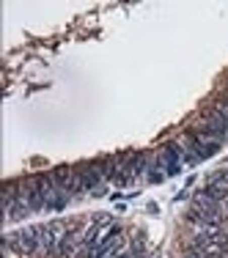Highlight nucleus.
<instances>
[{
  "label": "nucleus",
  "instance_id": "obj_3",
  "mask_svg": "<svg viewBox=\"0 0 228 258\" xmlns=\"http://www.w3.org/2000/svg\"><path fill=\"white\" fill-rule=\"evenodd\" d=\"M69 225L64 220H47V223H39L36 225V233L41 239V253L47 258H55L58 255V244H61V236L66 233Z\"/></svg>",
  "mask_w": 228,
  "mask_h": 258
},
{
  "label": "nucleus",
  "instance_id": "obj_11",
  "mask_svg": "<svg viewBox=\"0 0 228 258\" xmlns=\"http://www.w3.org/2000/svg\"><path fill=\"white\" fill-rule=\"evenodd\" d=\"M206 181H214V184H220V187H225V189H228V168H225V165H223V168H217Z\"/></svg>",
  "mask_w": 228,
  "mask_h": 258
},
{
  "label": "nucleus",
  "instance_id": "obj_7",
  "mask_svg": "<svg viewBox=\"0 0 228 258\" xmlns=\"http://www.w3.org/2000/svg\"><path fill=\"white\" fill-rule=\"evenodd\" d=\"M149 165H151V154H146V151H124L121 154V170L135 181L149 173Z\"/></svg>",
  "mask_w": 228,
  "mask_h": 258
},
{
  "label": "nucleus",
  "instance_id": "obj_2",
  "mask_svg": "<svg viewBox=\"0 0 228 258\" xmlns=\"http://www.w3.org/2000/svg\"><path fill=\"white\" fill-rule=\"evenodd\" d=\"M72 168H75V176H77L80 187H83V192L94 195V198H102V195H107V187H110V184L102 179V173H99V168H96L94 159L77 162V165H72Z\"/></svg>",
  "mask_w": 228,
  "mask_h": 258
},
{
  "label": "nucleus",
  "instance_id": "obj_8",
  "mask_svg": "<svg viewBox=\"0 0 228 258\" xmlns=\"http://www.w3.org/2000/svg\"><path fill=\"white\" fill-rule=\"evenodd\" d=\"M94 162H96L102 179L107 184H116V181H119V176L124 173V170H121V154H104V157H96Z\"/></svg>",
  "mask_w": 228,
  "mask_h": 258
},
{
  "label": "nucleus",
  "instance_id": "obj_12",
  "mask_svg": "<svg viewBox=\"0 0 228 258\" xmlns=\"http://www.w3.org/2000/svg\"><path fill=\"white\" fill-rule=\"evenodd\" d=\"M214 102H220V104H225V107H228V91H220V94L214 96Z\"/></svg>",
  "mask_w": 228,
  "mask_h": 258
},
{
  "label": "nucleus",
  "instance_id": "obj_5",
  "mask_svg": "<svg viewBox=\"0 0 228 258\" xmlns=\"http://www.w3.org/2000/svg\"><path fill=\"white\" fill-rule=\"evenodd\" d=\"M182 146H184V149H187L195 159H198V162H203V159H209V157H214L220 149H223V143H212V140L198 138L193 126L184 129V140H182Z\"/></svg>",
  "mask_w": 228,
  "mask_h": 258
},
{
  "label": "nucleus",
  "instance_id": "obj_13",
  "mask_svg": "<svg viewBox=\"0 0 228 258\" xmlns=\"http://www.w3.org/2000/svg\"><path fill=\"white\" fill-rule=\"evenodd\" d=\"M223 91H228V80H225V88H223Z\"/></svg>",
  "mask_w": 228,
  "mask_h": 258
},
{
  "label": "nucleus",
  "instance_id": "obj_1",
  "mask_svg": "<svg viewBox=\"0 0 228 258\" xmlns=\"http://www.w3.org/2000/svg\"><path fill=\"white\" fill-rule=\"evenodd\" d=\"M3 247L6 255H20V258H33L36 253H41V239L36 233V225H28V228L11 231L3 236Z\"/></svg>",
  "mask_w": 228,
  "mask_h": 258
},
{
  "label": "nucleus",
  "instance_id": "obj_6",
  "mask_svg": "<svg viewBox=\"0 0 228 258\" xmlns=\"http://www.w3.org/2000/svg\"><path fill=\"white\" fill-rule=\"evenodd\" d=\"M182 154H184L182 140H168V143L159 146V159H162V165H165V176H179L182 173V168H184Z\"/></svg>",
  "mask_w": 228,
  "mask_h": 258
},
{
  "label": "nucleus",
  "instance_id": "obj_14",
  "mask_svg": "<svg viewBox=\"0 0 228 258\" xmlns=\"http://www.w3.org/2000/svg\"><path fill=\"white\" fill-rule=\"evenodd\" d=\"M225 168H228V159H225Z\"/></svg>",
  "mask_w": 228,
  "mask_h": 258
},
{
  "label": "nucleus",
  "instance_id": "obj_9",
  "mask_svg": "<svg viewBox=\"0 0 228 258\" xmlns=\"http://www.w3.org/2000/svg\"><path fill=\"white\" fill-rule=\"evenodd\" d=\"M195 195H201V198H209V201H214V204H228V189L225 187H220V184H214V181H206L203 187H198V192Z\"/></svg>",
  "mask_w": 228,
  "mask_h": 258
},
{
  "label": "nucleus",
  "instance_id": "obj_4",
  "mask_svg": "<svg viewBox=\"0 0 228 258\" xmlns=\"http://www.w3.org/2000/svg\"><path fill=\"white\" fill-rule=\"evenodd\" d=\"M47 173H50V179H52L55 187H58L61 192H66L72 201H77L80 195H85L83 187H80V181H77V176H75V168H72V165H58V168L47 170Z\"/></svg>",
  "mask_w": 228,
  "mask_h": 258
},
{
  "label": "nucleus",
  "instance_id": "obj_10",
  "mask_svg": "<svg viewBox=\"0 0 228 258\" xmlns=\"http://www.w3.org/2000/svg\"><path fill=\"white\" fill-rule=\"evenodd\" d=\"M3 214H6V223H22L28 214H33V209H30L25 201H17V204L11 206L9 212H3Z\"/></svg>",
  "mask_w": 228,
  "mask_h": 258
}]
</instances>
